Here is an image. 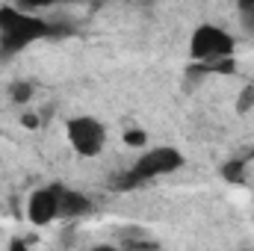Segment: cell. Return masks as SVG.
Wrapping results in <instances>:
<instances>
[{
	"mask_svg": "<svg viewBox=\"0 0 254 251\" xmlns=\"http://www.w3.org/2000/svg\"><path fill=\"white\" fill-rule=\"evenodd\" d=\"M65 136H68V145L74 148V154L80 157H98L107 145V127L104 122H98L95 116H77L65 125Z\"/></svg>",
	"mask_w": 254,
	"mask_h": 251,
	"instance_id": "obj_4",
	"label": "cell"
},
{
	"mask_svg": "<svg viewBox=\"0 0 254 251\" xmlns=\"http://www.w3.org/2000/svg\"><path fill=\"white\" fill-rule=\"evenodd\" d=\"M33 83H24V80H18V83H12L9 86V98L15 101V104H27V101H33Z\"/></svg>",
	"mask_w": 254,
	"mask_h": 251,
	"instance_id": "obj_7",
	"label": "cell"
},
{
	"mask_svg": "<svg viewBox=\"0 0 254 251\" xmlns=\"http://www.w3.org/2000/svg\"><path fill=\"white\" fill-rule=\"evenodd\" d=\"M181 166H184V154H181L178 148H172V145H157V148L145 151V154L133 163V169L127 172L116 187L119 189L139 187V184L157 181V178H163V175H172V172H178Z\"/></svg>",
	"mask_w": 254,
	"mask_h": 251,
	"instance_id": "obj_2",
	"label": "cell"
},
{
	"mask_svg": "<svg viewBox=\"0 0 254 251\" xmlns=\"http://www.w3.org/2000/svg\"><path fill=\"white\" fill-rule=\"evenodd\" d=\"M234 51H237V39L228 30L216 27V24H201V27H195V33L190 36V57L198 60V63H204L207 68L231 60Z\"/></svg>",
	"mask_w": 254,
	"mask_h": 251,
	"instance_id": "obj_3",
	"label": "cell"
},
{
	"mask_svg": "<svg viewBox=\"0 0 254 251\" xmlns=\"http://www.w3.org/2000/svg\"><path fill=\"white\" fill-rule=\"evenodd\" d=\"M92 251H119V249H116V246H95Z\"/></svg>",
	"mask_w": 254,
	"mask_h": 251,
	"instance_id": "obj_13",
	"label": "cell"
},
{
	"mask_svg": "<svg viewBox=\"0 0 254 251\" xmlns=\"http://www.w3.org/2000/svg\"><path fill=\"white\" fill-rule=\"evenodd\" d=\"M9 251H30V249H27V246H24V243H18V240H15V243H12V246H9Z\"/></svg>",
	"mask_w": 254,
	"mask_h": 251,
	"instance_id": "obj_12",
	"label": "cell"
},
{
	"mask_svg": "<svg viewBox=\"0 0 254 251\" xmlns=\"http://www.w3.org/2000/svg\"><path fill=\"white\" fill-rule=\"evenodd\" d=\"M57 36V27L45 18L21 9V6H0V57H15L27 45Z\"/></svg>",
	"mask_w": 254,
	"mask_h": 251,
	"instance_id": "obj_1",
	"label": "cell"
},
{
	"mask_svg": "<svg viewBox=\"0 0 254 251\" xmlns=\"http://www.w3.org/2000/svg\"><path fill=\"white\" fill-rule=\"evenodd\" d=\"M252 107H254V86H246V89L237 95V113H240V116H246Z\"/></svg>",
	"mask_w": 254,
	"mask_h": 251,
	"instance_id": "obj_8",
	"label": "cell"
},
{
	"mask_svg": "<svg viewBox=\"0 0 254 251\" xmlns=\"http://www.w3.org/2000/svg\"><path fill=\"white\" fill-rule=\"evenodd\" d=\"M240 18H243V27L254 33V3H240Z\"/></svg>",
	"mask_w": 254,
	"mask_h": 251,
	"instance_id": "obj_9",
	"label": "cell"
},
{
	"mask_svg": "<svg viewBox=\"0 0 254 251\" xmlns=\"http://www.w3.org/2000/svg\"><path fill=\"white\" fill-rule=\"evenodd\" d=\"M36 125H39L36 116H24V127H36Z\"/></svg>",
	"mask_w": 254,
	"mask_h": 251,
	"instance_id": "obj_11",
	"label": "cell"
},
{
	"mask_svg": "<svg viewBox=\"0 0 254 251\" xmlns=\"http://www.w3.org/2000/svg\"><path fill=\"white\" fill-rule=\"evenodd\" d=\"M89 210H92V204L83 192L57 187V219H77V216H86Z\"/></svg>",
	"mask_w": 254,
	"mask_h": 251,
	"instance_id": "obj_6",
	"label": "cell"
},
{
	"mask_svg": "<svg viewBox=\"0 0 254 251\" xmlns=\"http://www.w3.org/2000/svg\"><path fill=\"white\" fill-rule=\"evenodd\" d=\"M57 187H60V184L36 189V192L30 195V201H27V219H30L33 225L45 228V225L57 222Z\"/></svg>",
	"mask_w": 254,
	"mask_h": 251,
	"instance_id": "obj_5",
	"label": "cell"
},
{
	"mask_svg": "<svg viewBox=\"0 0 254 251\" xmlns=\"http://www.w3.org/2000/svg\"><path fill=\"white\" fill-rule=\"evenodd\" d=\"M125 142L130 148H142L145 145V133L142 130H125Z\"/></svg>",
	"mask_w": 254,
	"mask_h": 251,
	"instance_id": "obj_10",
	"label": "cell"
}]
</instances>
